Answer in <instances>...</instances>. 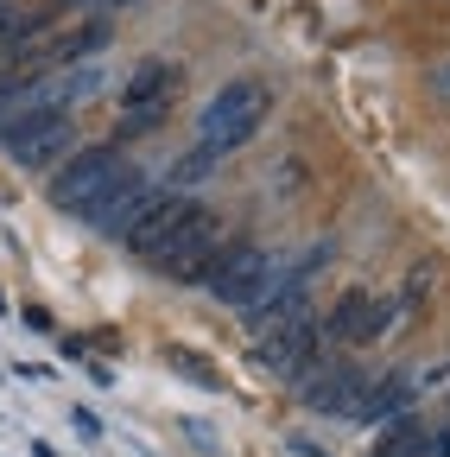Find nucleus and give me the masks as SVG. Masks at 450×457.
I'll use <instances>...</instances> for the list:
<instances>
[{
	"mask_svg": "<svg viewBox=\"0 0 450 457\" xmlns=\"http://www.w3.org/2000/svg\"><path fill=\"white\" fill-rule=\"evenodd\" d=\"M266 83L260 77H235V83H222L209 102H203V114H197V128H203V153H235V146H248L254 134H260V121H266Z\"/></svg>",
	"mask_w": 450,
	"mask_h": 457,
	"instance_id": "1",
	"label": "nucleus"
},
{
	"mask_svg": "<svg viewBox=\"0 0 450 457\" xmlns=\"http://www.w3.org/2000/svg\"><path fill=\"white\" fill-rule=\"evenodd\" d=\"M134 179V165L115 153V146H83L64 171H58V179H51V204H58V210H77V216H89L108 191H121Z\"/></svg>",
	"mask_w": 450,
	"mask_h": 457,
	"instance_id": "2",
	"label": "nucleus"
},
{
	"mask_svg": "<svg viewBox=\"0 0 450 457\" xmlns=\"http://www.w3.org/2000/svg\"><path fill=\"white\" fill-rule=\"evenodd\" d=\"M203 286H209L222 305L254 312V305L266 299V286H273V261H266V248H254V242H229V248H216Z\"/></svg>",
	"mask_w": 450,
	"mask_h": 457,
	"instance_id": "3",
	"label": "nucleus"
},
{
	"mask_svg": "<svg viewBox=\"0 0 450 457\" xmlns=\"http://www.w3.org/2000/svg\"><path fill=\"white\" fill-rule=\"evenodd\" d=\"M216 236H222V222L191 204V216L172 228V242H165L146 267H159L172 286H203V273H209V261H216Z\"/></svg>",
	"mask_w": 450,
	"mask_h": 457,
	"instance_id": "4",
	"label": "nucleus"
},
{
	"mask_svg": "<svg viewBox=\"0 0 450 457\" xmlns=\"http://www.w3.org/2000/svg\"><path fill=\"white\" fill-rule=\"evenodd\" d=\"M70 140H77L70 108H32V114H20V121L0 128V146H7L20 165H51Z\"/></svg>",
	"mask_w": 450,
	"mask_h": 457,
	"instance_id": "5",
	"label": "nucleus"
},
{
	"mask_svg": "<svg viewBox=\"0 0 450 457\" xmlns=\"http://www.w3.org/2000/svg\"><path fill=\"white\" fill-rule=\"evenodd\" d=\"M299 394H305V407H317V413H356L362 394H368V375L317 350L305 362V375H299Z\"/></svg>",
	"mask_w": 450,
	"mask_h": 457,
	"instance_id": "6",
	"label": "nucleus"
},
{
	"mask_svg": "<svg viewBox=\"0 0 450 457\" xmlns=\"http://www.w3.org/2000/svg\"><path fill=\"white\" fill-rule=\"evenodd\" d=\"M178 83H184V71L178 64H140L127 83H121V114H127V134H146L165 108H172V96H178Z\"/></svg>",
	"mask_w": 450,
	"mask_h": 457,
	"instance_id": "7",
	"label": "nucleus"
},
{
	"mask_svg": "<svg viewBox=\"0 0 450 457\" xmlns=\"http://www.w3.org/2000/svg\"><path fill=\"white\" fill-rule=\"evenodd\" d=\"M393 305L387 293H343L330 305V318H323V330L317 337H330V343H374L387 324H393Z\"/></svg>",
	"mask_w": 450,
	"mask_h": 457,
	"instance_id": "8",
	"label": "nucleus"
},
{
	"mask_svg": "<svg viewBox=\"0 0 450 457\" xmlns=\"http://www.w3.org/2000/svg\"><path fill=\"white\" fill-rule=\"evenodd\" d=\"M184 216H191V204H184L178 191H172V197H146V210L121 228V248H127V254H140V261H152L165 242H172V228H178Z\"/></svg>",
	"mask_w": 450,
	"mask_h": 457,
	"instance_id": "9",
	"label": "nucleus"
},
{
	"mask_svg": "<svg viewBox=\"0 0 450 457\" xmlns=\"http://www.w3.org/2000/svg\"><path fill=\"white\" fill-rule=\"evenodd\" d=\"M311 356H317V324H311V318H305V324H292V330L254 337V362H260L266 375H279V381H299Z\"/></svg>",
	"mask_w": 450,
	"mask_h": 457,
	"instance_id": "10",
	"label": "nucleus"
},
{
	"mask_svg": "<svg viewBox=\"0 0 450 457\" xmlns=\"http://www.w3.org/2000/svg\"><path fill=\"white\" fill-rule=\"evenodd\" d=\"M419 400V375H380L368 394H362V407H356V420H368V426H387V420H400L406 407Z\"/></svg>",
	"mask_w": 450,
	"mask_h": 457,
	"instance_id": "11",
	"label": "nucleus"
},
{
	"mask_svg": "<svg viewBox=\"0 0 450 457\" xmlns=\"http://www.w3.org/2000/svg\"><path fill=\"white\" fill-rule=\"evenodd\" d=\"M146 197H152V191L140 185V171H134V179H127L121 191H108V197L89 210V228H102V236H115V242H121V228H127V222L146 210Z\"/></svg>",
	"mask_w": 450,
	"mask_h": 457,
	"instance_id": "12",
	"label": "nucleus"
},
{
	"mask_svg": "<svg viewBox=\"0 0 450 457\" xmlns=\"http://www.w3.org/2000/svg\"><path fill=\"white\" fill-rule=\"evenodd\" d=\"M165 369H178V375H191L197 387H222V369H216L209 356L184 350V343H172V350H165Z\"/></svg>",
	"mask_w": 450,
	"mask_h": 457,
	"instance_id": "13",
	"label": "nucleus"
},
{
	"mask_svg": "<svg viewBox=\"0 0 450 457\" xmlns=\"http://www.w3.org/2000/svg\"><path fill=\"white\" fill-rule=\"evenodd\" d=\"M419 438H425V426H419V420H406V413H400V420H387V438H380V445H374V457H406V451H413V445H419Z\"/></svg>",
	"mask_w": 450,
	"mask_h": 457,
	"instance_id": "14",
	"label": "nucleus"
},
{
	"mask_svg": "<svg viewBox=\"0 0 450 457\" xmlns=\"http://www.w3.org/2000/svg\"><path fill=\"white\" fill-rule=\"evenodd\" d=\"M209 165H216V153L197 146V153H184V159L172 165V179H178V185H203V171H209Z\"/></svg>",
	"mask_w": 450,
	"mask_h": 457,
	"instance_id": "15",
	"label": "nucleus"
},
{
	"mask_svg": "<svg viewBox=\"0 0 450 457\" xmlns=\"http://www.w3.org/2000/svg\"><path fill=\"white\" fill-rule=\"evenodd\" d=\"M406 457H450V426H438V432H425Z\"/></svg>",
	"mask_w": 450,
	"mask_h": 457,
	"instance_id": "16",
	"label": "nucleus"
},
{
	"mask_svg": "<svg viewBox=\"0 0 450 457\" xmlns=\"http://www.w3.org/2000/svg\"><path fill=\"white\" fill-rule=\"evenodd\" d=\"M20 20H26V13H20V0H0V38H13Z\"/></svg>",
	"mask_w": 450,
	"mask_h": 457,
	"instance_id": "17",
	"label": "nucleus"
},
{
	"mask_svg": "<svg viewBox=\"0 0 450 457\" xmlns=\"http://www.w3.org/2000/svg\"><path fill=\"white\" fill-rule=\"evenodd\" d=\"M26 324H32V330H45V337H58V324H51V312H45V305H26Z\"/></svg>",
	"mask_w": 450,
	"mask_h": 457,
	"instance_id": "18",
	"label": "nucleus"
},
{
	"mask_svg": "<svg viewBox=\"0 0 450 457\" xmlns=\"http://www.w3.org/2000/svg\"><path fill=\"white\" fill-rule=\"evenodd\" d=\"M70 420H77V432H83V438H102V420H95V413H89V407H77V413H70Z\"/></svg>",
	"mask_w": 450,
	"mask_h": 457,
	"instance_id": "19",
	"label": "nucleus"
},
{
	"mask_svg": "<svg viewBox=\"0 0 450 457\" xmlns=\"http://www.w3.org/2000/svg\"><path fill=\"white\" fill-rule=\"evenodd\" d=\"M102 7H127V0H102Z\"/></svg>",
	"mask_w": 450,
	"mask_h": 457,
	"instance_id": "20",
	"label": "nucleus"
},
{
	"mask_svg": "<svg viewBox=\"0 0 450 457\" xmlns=\"http://www.w3.org/2000/svg\"><path fill=\"white\" fill-rule=\"evenodd\" d=\"M444 89H450V71H444Z\"/></svg>",
	"mask_w": 450,
	"mask_h": 457,
	"instance_id": "21",
	"label": "nucleus"
}]
</instances>
